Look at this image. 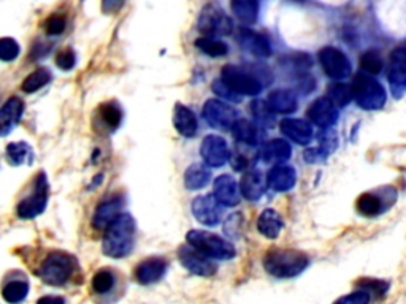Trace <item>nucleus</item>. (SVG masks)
Returning a JSON list of instances; mask_svg holds the SVG:
<instances>
[{
	"label": "nucleus",
	"instance_id": "5701e85b",
	"mask_svg": "<svg viewBox=\"0 0 406 304\" xmlns=\"http://www.w3.org/2000/svg\"><path fill=\"white\" fill-rule=\"evenodd\" d=\"M295 182H297V173L291 165L286 164L275 165L267 175V184L276 192L291 191Z\"/></svg>",
	"mask_w": 406,
	"mask_h": 304
},
{
	"label": "nucleus",
	"instance_id": "1a4fd4ad",
	"mask_svg": "<svg viewBox=\"0 0 406 304\" xmlns=\"http://www.w3.org/2000/svg\"><path fill=\"white\" fill-rule=\"evenodd\" d=\"M197 29L200 32L208 35V36H223L229 35L234 29L232 25V19L224 13V10H221L218 5H207L197 21Z\"/></svg>",
	"mask_w": 406,
	"mask_h": 304
},
{
	"label": "nucleus",
	"instance_id": "c9c22d12",
	"mask_svg": "<svg viewBox=\"0 0 406 304\" xmlns=\"http://www.w3.org/2000/svg\"><path fill=\"white\" fill-rule=\"evenodd\" d=\"M51 78H52V75L48 68H37L35 72L30 73V75L23 81L21 89L28 94L37 92L39 89L48 85V83L51 81Z\"/></svg>",
	"mask_w": 406,
	"mask_h": 304
},
{
	"label": "nucleus",
	"instance_id": "bb28decb",
	"mask_svg": "<svg viewBox=\"0 0 406 304\" xmlns=\"http://www.w3.org/2000/svg\"><path fill=\"white\" fill-rule=\"evenodd\" d=\"M173 125H175L176 132L186 138H192L199 132V120L191 108L184 107L178 103L173 113Z\"/></svg>",
	"mask_w": 406,
	"mask_h": 304
},
{
	"label": "nucleus",
	"instance_id": "f03ea898",
	"mask_svg": "<svg viewBox=\"0 0 406 304\" xmlns=\"http://www.w3.org/2000/svg\"><path fill=\"white\" fill-rule=\"evenodd\" d=\"M136 224L130 214H121L107 228L102 249L112 259H124L130 255L135 244Z\"/></svg>",
	"mask_w": 406,
	"mask_h": 304
},
{
	"label": "nucleus",
	"instance_id": "b1692460",
	"mask_svg": "<svg viewBox=\"0 0 406 304\" xmlns=\"http://www.w3.org/2000/svg\"><path fill=\"white\" fill-rule=\"evenodd\" d=\"M281 132L289 140H292L297 144H308L313 138V129L303 119H283L281 120Z\"/></svg>",
	"mask_w": 406,
	"mask_h": 304
},
{
	"label": "nucleus",
	"instance_id": "ea45409f",
	"mask_svg": "<svg viewBox=\"0 0 406 304\" xmlns=\"http://www.w3.org/2000/svg\"><path fill=\"white\" fill-rule=\"evenodd\" d=\"M21 48L18 41L10 36H2L0 39V61L3 62H13L19 56Z\"/></svg>",
	"mask_w": 406,
	"mask_h": 304
},
{
	"label": "nucleus",
	"instance_id": "39448f33",
	"mask_svg": "<svg viewBox=\"0 0 406 304\" xmlns=\"http://www.w3.org/2000/svg\"><path fill=\"white\" fill-rule=\"evenodd\" d=\"M351 91L352 98L357 102L358 107L367 109V111L381 109L387 98L381 83L374 80L373 76L365 75V73H358V75L354 76Z\"/></svg>",
	"mask_w": 406,
	"mask_h": 304
},
{
	"label": "nucleus",
	"instance_id": "cd10ccee",
	"mask_svg": "<svg viewBox=\"0 0 406 304\" xmlns=\"http://www.w3.org/2000/svg\"><path fill=\"white\" fill-rule=\"evenodd\" d=\"M96 116L100 125L99 129H103L105 132L112 133L123 122V108L116 102H105L97 108Z\"/></svg>",
	"mask_w": 406,
	"mask_h": 304
},
{
	"label": "nucleus",
	"instance_id": "c03bdc74",
	"mask_svg": "<svg viewBox=\"0 0 406 304\" xmlns=\"http://www.w3.org/2000/svg\"><path fill=\"white\" fill-rule=\"evenodd\" d=\"M213 92L216 94V96H219L221 98H223V100L234 102V103H240L241 102V97L238 96V94H235L230 87L225 86L221 80L213 83Z\"/></svg>",
	"mask_w": 406,
	"mask_h": 304
},
{
	"label": "nucleus",
	"instance_id": "c756f323",
	"mask_svg": "<svg viewBox=\"0 0 406 304\" xmlns=\"http://www.w3.org/2000/svg\"><path fill=\"white\" fill-rule=\"evenodd\" d=\"M232 133H234L235 140H238L240 143H245L247 146H257L263 140V130L259 125L247 119L236 120L234 129H232Z\"/></svg>",
	"mask_w": 406,
	"mask_h": 304
},
{
	"label": "nucleus",
	"instance_id": "6ab92c4d",
	"mask_svg": "<svg viewBox=\"0 0 406 304\" xmlns=\"http://www.w3.org/2000/svg\"><path fill=\"white\" fill-rule=\"evenodd\" d=\"M308 119L314 125L323 129H329L338 119V109L327 97H321L314 100L308 108Z\"/></svg>",
	"mask_w": 406,
	"mask_h": 304
},
{
	"label": "nucleus",
	"instance_id": "f8f14e48",
	"mask_svg": "<svg viewBox=\"0 0 406 304\" xmlns=\"http://www.w3.org/2000/svg\"><path fill=\"white\" fill-rule=\"evenodd\" d=\"M203 118L214 129L229 130L234 129L236 120H238V111L229 103L212 98L203 105Z\"/></svg>",
	"mask_w": 406,
	"mask_h": 304
},
{
	"label": "nucleus",
	"instance_id": "6e6552de",
	"mask_svg": "<svg viewBox=\"0 0 406 304\" xmlns=\"http://www.w3.org/2000/svg\"><path fill=\"white\" fill-rule=\"evenodd\" d=\"M221 81L227 87H230L235 94H238L240 97H254L262 92V83L252 73L236 65H225L221 70Z\"/></svg>",
	"mask_w": 406,
	"mask_h": 304
},
{
	"label": "nucleus",
	"instance_id": "58836bf2",
	"mask_svg": "<svg viewBox=\"0 0 406 304\" xmlns=\"http://www.w3.org/2000/svg\"><path fill=\"white\" fill-rule=\"evenodd\" d=\"M357 209L363 216H376L381 213V200L373 193H363L357 200Z\"/></svg>",
	"mask_w": 406,
	"mask_h": 304
},
{
	"label": "nucleus",
	"instance_id": "f257e3e1",
	"mask_svg": "<svg viewBox=\"0 0 406 304\" xmlns=\"http://www.w3.org/2000/svg\"><path fill=\"white\" fill-rule=\"evenodd\" d=\"M80 271L78 260L64 250H48L40 257L34 266V272L45 284L52 287L67 285Z\"/></svg>",
	"mask_w": 406,
	"mask_h": 304
},
{
	"label": "nucleus",
	"instance_id": "dca6fc26",
	"mask_svg": "<svg viewBox=\"0 0 406 304\" xmlns=\"http://www.w3.org/2000/svg\"><path fill=\"white\" fill-rule=\"evenodd\" d=\"M168 270V261L163 257H150L140 261L135 268V281L141 285H151L159 282Z\"/></svg>",
	"mask_w": 406,
	"mask_h": 304
},
{
	"label": "nucleus",
	"instance_id": "2f4dec72",
	"mask_svg": "<svg viewBox=\"0 0 406 304\" xmlns=\"http://www.w3.org/2000/svg\"><path fill=\"white\" fill-rule=\"evenodd\" d=\"M210 180H212V173H210L207 165L202 164H194L184 173V186H186L187 191L203 188L208 184Z\"/></svg>",
	"mask_w": 406,
	"mask_h": 304
},
{
	"label": "nucleus",
	"instance_id": "e433bc0d",
	"mask_svg": "<svg viewBox=\"0 0 406 304\" xmlns=\"http://www.w3.org/2000/svg\"><path fill=\"white\" fill-rule=\"evenodd\" d=\"M327 98L335 105V107H346L352 100L351 86L343 85V83H335L327 87Z\"/></svg>",
	"mask_w": 406,
	"mask_h": 304
},
{
	"label": "nucleus",
	"instance_id": "20e7f679",
	"mask_svg": "<svg viewBox=\"0 0 406 304\" xmlns=\"http://www.w3.org/2000/svg\"><path fill=\"white\" fill-rule=\"evenodd\" d=\"M128 288L123 272L114 268H100L92 276L91 290L99 304H114L119 301Z\"/></svg>",
	"mask_w": 406,
	"mask_h": 304
},
{
	"label": "nucleus",
	"instance_id": "0eeeda50",
	"mask_svg": "<svg viewBox=\"0 0 406 304\" xmlns=\"http://www.w3.org/2000/svg\"><path fill=\"white\" fill-rule=\"evenodd\" d=\"M48 181H46V175L43 171H40L35 176L32 192L28 193L23 200L18 203L17 214L21 219H34L40 216L45 211L46 203H48Z\"/></svg>",
	"mask_w": 406,
	"mask_h": 304
},
{
	"label": "nucleus",
	"instance_id": "7c9ffc66",
	"mask_svg": "<svg viewBox=\"0 0 406 304\" xmlns=\"http://www.w3.org/2000/svg\"><path fill=\"white\" fill-rule=\"evenodd\" d=\"M283 227V219L275 209H265V211H262L259 219H257V230L268 239L278 238Z\"/></svg>",
	"mask_w": 406,
	"mask_h": 304
},
{
	"label": "nucleus",
	"instance_id": "49530a36",
	"mask_svg": "<svg viewBox=\"0 0 406 304\" xmlns=\"http://www.w3.org/2000/svg\"><path fill=\"white\" fill-rule=\"evenodd\" d=\"M37 304H65V300L62 296H52V295H48V296H43L40 298L39 301H37Z\"/></svg>",
	"mask_w": 406,
	"mask_h": 304
},
{
	"label": "nucleus",
	"instance_id": "aec40b11",
	"mask_svg": "<svg viewBox=\"0 0 406 304\" xmlns=\"http://www.w3.org/2000/svg\"><path fill=\"white\" fill-rule=\"evenodd\" d=\"M24 113V102L19 97H12L0 108V136H7L19 124Z\"/></svg>",
	"mask_w": 406,
	"mask_h": 304
},
{
	"label": "nucleus",
	"instance_id": "4be33fe9",
	"mask_svg": "<svg viewBox=\"0 0 406 304\" xmlns=\"http://www.w3.org/2000/svg\"><path fill=\"white\" fill-rule=\"evenodd\" d=\"M238 45L252 56L268 57L272 54V46L268 40L254 30L241 29L238 32Z\"/></svg>",
	"mask_w": 406,
	"mask_h": 304
},
{
	"label": "nucleus",
	"instance_id": "7ed1b4c3",
	"mask_svg": "<svg viewBox=\"0 0 406 304\" xmlns=\"http://www.w3.org/2000/svg\"><path fill=\"white\" fill-rule=\"evenodd\" d=\"M308 266V257L298 250L272 249L263 257V268L278 279L298 276Z\"/></svg>",
	"mask_w": 406,
	"mask_h": 304
},
{
	"label": "nucleus",
	"instance_id": "a19ab883",
	"mask_svg": "<svg viewBox=\"0 0 406 304\" xmlns=\"http://www.w3.org/2000/svg\"><path fill=\"white\" fill-rule=\"evenodd\" d=\"M251 111L254 114V118L257 119V122L262 125H270L273 120V113L268 109L267 103L263 100H256L251 105Z\"/></svg>",
	"mask_w": 406,
	"mask_h": 304
},
{
	"label": "nucleus",
	"instance_id": "f704fd0d",
	"mask_svg": "<svg viewBox=\"0 0 406 304\" xmlns=\"http://www.w3.org/2000/svg\"><path fill=\"white\" fill-rule=\"evenodd\" d=\"M195 46L210 57H223L229 52V46L223 40L213 39V36H202L195 40Z\"/></svg>",
	"mask_w": 406,
	"mask_h": 304
},
{
	"label": "nucleus",
	"instance_id": "412c9836",
	"mask_svg": "<svg viewBox=\"0 0 406 304\" xmlns=\"http://www.w3.org/2000/svg\"><path fill=\"white\" fill-rule=\"evenodd\" d=\"M240 187L230 175H221L214 181V197L223 206H236L240 203Z\"/></svg>",
	"mask_w": 406,
	"mask_h": 304
},
{
	"label": "nucleus",
	"instance_id": "423d86ee",
	"mask_svg": "<svg viewBox=\"0 0 406 304\" xmlns=\"http://www.w3.org/2000/svg\"><path fill=\"white\" fill-rule=\"evenodd\" d=\"M187 244H191L200 252L210 259L216 260H230L236 255V250L229 241L223 239L218 235L205 232V230H191L187 233Z\"/></svg>",
	"mask_w": 406,
	"mask_h": 304
},
{
	"label": "nucleus",
	"instance_id": "a211bd4d",
	"mask_svg": "<svg viewBox=\"0 0 406 304\" xmlns=\"http://www.w3.org/2000/svg\"><path fill=\"white\" fill-rule=\"evenodd\" d=\"M389 83L397 97L406 91V48H397L390 54Z\"/></svg>",
	"mask_w": 406,
	"mask_h": 304
},
{
	"label": "nucleus",
	"instance_id": "72a5a7b5",
	"mask_svg": "<svg viewBox=\"0 0 406 304\" xmlns=\"http://www.w3.org/2000/svg\"><path fill=\"white\" fill-rule=\"evenodd\" d=\"M235 17L245 24H254L259 17V2L254 0H235L232 2Z\"/></svg>",
	"mask_w": 406,
	"mask_h": 304
},
{
	"label": "nucleus",
	"instance_id": "a878e982",
	"mask_svg": "<svg viewBox=\"0 0 406 304\" xmlns=\"http://www.w3.org/2000/svg\"><path fill=\"white\" fill-rule=\"evenodd\" d=\"M267 187V180L259 170H251L245 173L240 182V192L246 200L257 202L263 195Z\"/></svg>",
	"mask_w": 406,
	"mask_h": 304
},
{
	"label": "nucleus",
	"instance_id": "a18cd8bd",
	"mask_svg": "<svg viewBox=\"0 0 406 304\" xmlns=\"http://www.w3.org/2000/svg\"><path fill=\"white\" fill-rule=\"evenodd\" d=\"M370 301V295L368 292L361 290V292H352L349 295L340 298L335 304H368Z\"/></svg>",
	"mask_w": 406,
	"mask_h": 304
},
{
	"label": "nucleus",
	"instance_id": "f3484780",
	"mask_svg": "<svg viewBox=\"0 0 406 304\" xmlns=\"http://www.w3.org/2000/svg\"><path fill=\"white\" fill-rule=\"evenodd\" d=\"M124 208L123 195H112L99 204L92 217V225L97 230H107L121 214Z\"/></svg>",
	"mask_w": 406,
	"mask_h": 304
},
{
	"label": "nucleus",
	"instance_id": "9b49d317",
	"mask_svg": "<svg viewBox=\"0 0 406 304\" xmlns=\"http://www.w3.org/2000/svg\"><path fill=\"white\" fill-rule=\"evenodd\" d=\"M178 259L179 263L195 276L212 277L218 271V266H216L213 259H210V257L202 254L200 250L192 248L191 244L181 246L178 249Z\"/></svg>",
	"mask_w": 406,
	"mask_h": 304
},
{
	"label": "nucleus",
	"instance_id": "9d476101",
	"mask_svg": "<svg viewBox=\"0 0 406 304\" xmlns=\"http://www.w3.org/2000/svg\"><path fill=\"white\" fill-rule=\"evenodd\" d=\"M319 62L325 75L332 78V80L341 81L345 78L351 76L352 65L345 52L340 51L334 46H325L319 51Z\"/></svg>",
	"mask_w": 406,
	"mask_h": 304
},
{
	"label": "nucleus",
	"instance_id": "c85d7f7f",
	"mask_svg": "<svg viewBox=\"0 0 406 304\" xmlns=\"http://www.w3.org/2000/svg\"><path fill=\"white\" fill-rule=\"evenodd\" d=\"M265 103L268 109L276 114H291L297 109V97L287 89H276V91L270 92Z\"/></svg>",
	"mask_w": 406,
	"mask_h": 304
},
{
	"label": "nucleus",
	"instance_id": "4468645a",
	"mask_svg": "<svg viewBox=\"0 0 406 304\" xmlns=\"http://www.w3.org/2000/svg\"><path fill=\"white\" fill-rule=\"evenodd\" d=\"M200 154L205 164L212 169H219L224 166L230 159V149L227 141L223 136L218 135H208L205 136L202 148H200Z\"/></svg>",
	"mask_w": 406,
	"mask_h": 304
},
{
	"label": "nucleus",
	"instance_id": "ddd939ff",
	"mask_svg": "<svg viewBox=\"0 0 406 304\" xmlns=\"http://www.w3.org/2000/svg\"><path fill=\"white\" fill-rule=\"evenodd\" d=\"M2 298L8 304L23 303L29 295L30 284L28 276L19 270H12L3 276L2 281Z\"/></svg>",
	"mask_w": 406,
	"mask_h": 304
},
{
	"label": "nucleus",
	"instance_id": "2eb2a0df",
	"mask_svg": "<svg viewBox=\"0 0 406 304\" xmlns=\"http://www.w3.org/2000/svg\"><path fill=\"white\" fill-rule=\"evenodd\" d=\"M194 217L207 227H214L223 220L224 206L214 195H200L192 202Z\"/></svg>",
	"mask_w": 406,
	"mask_h": 304
},
{
	"label": "nucleus",
	"instance_id": "473e14b6",
	"mask_svg": "<svg viewBox=\"0 0 406 304\" xmlns=\"http://www.w3.org/2000/svg\"><path fill=\"white\" fill-rule=\"evenodd\" d=\"M7 160L10 165L21 166V165H30L34 162V149L28 143L19 141V143H10L7 146Z\"/></svg>",
	"mask_w": 406,
	"mask_h": 304
},
{
	"label": "nucleus",
	"instance_id": "79ce46f5",
	"mask_svg": "<svg viewBox=\"0 0 406 304\" xmlns=\"http://www.w3.org/2000/svg\"><path fill=\"white\" fill-rule=\"evenodd\" d=\"M67 28V19L61 14H51V17L45 21L43 29L48 35H61Z\"/></svg>",
	"mask_w": 406,
	"mask_h": 304
},
{
	"label": "nucleus",
	"instance_id": "4c0bfd02",
	"mask_svg": "<svg viewBox=\"0 0 406 304\" xmlns=\"http://www.w3.org/2000/svg\"><path fill=\"white\" fill-rule=\"evenodd\" d=\"M384 67L383 57L376 50H370L363 52L361 57V68L365 72V75H378Z\"/></svg>",
	"mask_w": 406,
	"mask_h": 304
},
{
	"label": "nucleus",
	"instance_id": "37998d69",
	"mask_svg": "<svg viewBox=\"0 0 406 304\" xmlns=\"http://www.w3.org/2000/svg\"><path fill=\"white\" fill-rule=\"evenodd\" d=\"M75 64H77V54L72 48H64L56 54V65L59 67L61 70L64 72L72 70V68L75 67Z\"/></svg>",
	"mask_w": 406,
	"mask_h": 304
},
{
	"label": "nucleus",
	"instance_id": "393cba45",
	"mask_svg": "<svg viewBox=\"0 0 406 304\" xmlns=\"http://www.w3.org/2000/svg\"><path fill=\"white\" fill-rule=\"evenodd\" d=\"M291 144L287 143L286 140H279V138H273L270 141H267L265 144L261 148V159L267 164H275V165H281L283 162H286L291 159Z\"/></svg>",
	"mask_w": 406,
	"mask_h": 304
}]
</instances>
